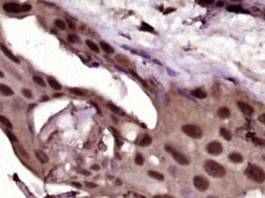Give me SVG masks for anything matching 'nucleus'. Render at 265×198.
I'll list each match as a JSON object with an SVG mask.
<instances>
[{"mask_svg":"<svg viewBox=\"0 0 265 198\" xmlns=\"http://www.w3.org/2000/svg\"><path fill=\"white\" fill-rule=\"evenodd\" d=\"M204 171L208 175L214 178H223L226 176V169L215 160H206L203 165Z\"/></svg>","mask_w":265,"mask_h":198,"instance_id":"f257e3e1","label":"nucleus"},{"mask_svg":"<svg viewBox=\"0 0 265 198\" xmlns=\"http://www.w3.org/2000/svg\"><path fill=\"white\" fill-rule=\"evenodd\" d=\"M245 174L249 180L254 181L256 182H262L265 179L264 171H262V169L258 167L257 165H253V164L249 165L247 168Z\"/></svg>","mask_w":265,"mask_h":198,"instance_id":"f03ea898","label":"nucleus"},{"mask_svg":"<svg viewBox=\"0 0 265 198\" xmlns=\"http://www.w3.org/2000/svg\"><path fill=\"white\" fill-rule=\"evenodd\" d=\"M166 150L170 154L172 155V157L174 158V160L180 165H183V166H187L189 164V160L182 153L178 152L177 150H176L174 147L170 146H166Z\"/></svg>","mask_w":265,"mask_h":198,"instance_id":"7ed1b4c3","label":"nucleus"},{"mask_svg":"<svg viewBox=\"0 0 265 198\" xmlns=\"http://www.w3.org/2000/svg\"><path fill=\"white\" fill-rule=\"evenodd\" d=\"M182 131L189 137L200 139L202 136V131L201 129L195 125V124H186L182 126Z\"/></svg>","mask_w":265,"mask_h":198,"instance_id":"20e7f679","label":"nucleus"},{"mask_svg":"<svg viewBox=\"0 0 265 198\" xmlns=\"http://www.w3.org/2000/svg\"><path fill=\"white\" fill-rule=\"evenodd\" d=\"M206 150L211 155L218 156L223 152V146L218 141H213V142H210L206 146Z\"/></svg>","mask_w":265,"mask_h":198,"instance_id":"39448f33","label":"nucleus"},{"mask_svg":"<svg viewBox=\"0 0 265 198\" xmlns=\"http://www.w3.org/2000/svg\"><path fill=\"white\" fill-rule=\"evenodd\" d=\"M193 184L195 188L200 192H204L209 188V181L203 176H195L193 179Z\"/></svg>","mask_w":265,"mask_h":198,"instance_id":"423d86ee","label":"nucleus"},{"mask_svg":"<svg viewBox=\"0 0 265 198\" xmlns=\"http://www.w3.org/2000/svg\"><path fill=\"white\" fill-rule=\"evenodd\" d=\"M3 9L9 13H19L21 11V6L14 2H9L3 5Z\"/></svg>","mask_w":265,"mask_h":198,"instance_id":"0eeeda50","label":"nucleus"},{"mask_svg":"<svg viewBox=\"0 0 265 198\" xmlns=\"http://www.w3.org/2000/svg\"><path fill=\"white\" fill-rule=\"evenodd\" d=\"M0 49H1V51L3 52V54H4L7 57H9L12 62H14V63H16V64H20L21 61L19 60V58H18L17 56H15L12 54V52L9 51V49H8L4 44L0 43Z\"/></svg>","mask_w":265,"mask_h":198,"instance_id":"6e6552de","label":"nucleus"},{"mask_svg":"<svg viewBox=\"0 0 265 198\" xmlns=\"http://www.w3.org/2000/svg\"><path fill=\"white\" fill-rule=\"evenodd\" d=\"M237 106L240 109V111L246 115H252L253 113H254V109L250 105H248V103H242V102H238L237 103Z\"/></svg>","mask_w":265,"mask_h":198,"instance_id":"1a4fd4ad","label":"nucleus"},{"mask_svg":"<svg viewBox=\"0 0 265 198\" xmlns=\"http://www.w3.org/2000/svg\"><path fill=\"white\" fill-rule=\"evenodd\" d=\"M217 113H218V116L222 119H226L230 116V111L226 107H221L217 111Z\"/></svg>","mask_w":265,"mask_h":198,"instance_id":"9d476101","label":"nucleus"},{"mask_svg":"<svg viewBox=\"0 0 265 198\" xmlns=\"http://www.w3.org/2000/svg\"><path fill=\"white\" fill-rule=\"evenodd\" d=\"M47 82L49 83V86L52 88H54V89H56V90H60L61 89V85L56 80V79H54L53 77H47Z\"/></svg>","mask_w":265,"mask_h":198,"instance_id":"9b49d317","label":"nucleus"},{"mask_svg":"<svg viewBox=\"0 0 265 198\" xmlns=\"http://www.w3.org/2000/svg\"><path fill=\"white\" fill-rule=\"evenodd\" d=\"M0 91L5 96H11L14 94V91L12 90V88H10L9 86L5 84H0Z\"/></svg>","mask_w":265,"mask_h":198,"instance_id":"f8f14e48","label":"nucleus"},{"mask_svg":"<svg viewBox=\"0 0 265 198\" xmlns=\"http://www.w3.org/2000/svg\"><path fill=\"white\" fill-rule=\"evenodd\" d=\"M100 46H101V48L103 49V50L105 53H107V54H113L115 52L114 48L110 44H108L107 42H105V41H100Z\"/></svg>","mask_w":265,"mask_h":198,"instance_id":"ddd939ff","label":"nucleus"},{"mask_svg":"<svg viewBox=\"0 0 265 198\" xmlns=\"http://www.w3.org/2000/svg\"><path fill=\"white\" fill-rule=\"evenodd\" d=\"M228 159L234 163H241L243 161V157L238 153H232L228 156Z\"/></svg>","mask_w":265,"mask_h":198,"instance_id":"4468645a","label":"nucleus"},{"mask_svg":"<svg viewBox=\"0 0 265 198\" xmlns=\"http://www.w3.org/2000/svg\"><path fill=\"white\" fill-rule=\"evenodd\" d=\"M191 95L197 99H201V100H203V99H205L207 97V94L203 90H201L200 88H197V89L191 91Z\"/></svg>","mask_w":265,"mask_h":198,"instance_id":"2eb2a0df","label":"nucleus"},{"mask_svg":"<svg viewBox=\"0 0 265 198\" xmlns=\"http://www.w3.org/2000/svg\"><path fill=\"white\" fill-rule=\"evenodd\" d=\"M220 135L226 140V141H230L232 139V135L230 133V131H228L227 129L221 127L220 128Z\"/></svg>","mask_w":265,"mask_h":198,"instance_id":"dca6fc26","label":"nucleus"},{"mask_svg":"<svg viewBox=\"0 0 265 198\" xmlns=\"http://www.w3.org/2000/svg\"><path fill=\"white\" fill-rule=\"evenodd\" d=\"M148 174H149V176H151V178L156 179V180H158V181H163V180L165 179V176H164L162 173L154 171H148Z\"/></svg>","mask_w":265,"mask_h":198,"instance_id":"f3484780","label":"nucleus"},{"mask_svg":"<svg viewBox=\"0 0 265 198\" xmlns=\"http://www.w3.org/2000/svg\"><path fill=\"white\" fill-rule=\"evenodd\" d=\"M35 155L37 157V159L42 162V163H44V162H47L48 161V157L41 150H36L35 151Z\"/></svg>","mask_w":265,"mask_h":198,"instance_id":"a211bd4d","label":"nucleus"},{"mask_svg":"<svg viewBox=\"0 0 265 198\" xmlns=\"http://www.w3.org/2000/svg\"><path fill=\"white\" fill-rule=\"evenodd\" d=\"M0 123H1L3 125H5V127H7V128H9V129H12V128H13L11 122H10L7 117L3 116V115H1V114H0Z\"/></svg>","mask_w":265,"mask_h":198,"instance_id":"6ab92c4d","label":"nucleus"},{"mask_svg":"<svg viewBox=\"0 0 265 198\" xmlns=\"http://www.w3.org/2000/svg\"><path fill=\"white\" fill-rule=\"evenodd\" d=\"M85 42H86L87 46L91 49V51H93V52H95V53H99V52H100L99 47H98L93 41H90V40H86Z\"/></svg>","mask_w":265,"mask_h":198,"instance_id":"aec40b11","label":"nucleus"},{"mask_svg":"<svg viewBox=\"0 0 265 198\" xmlns=\"http://www.w3.org/2000/svg\"><path fill=\"white\" fill-rule=\"evenodd\" d=\"M151 144V137L148 135H144V137L140 142V146H149Z\"/></svg>","mask_w":265,"mask_h":198,"instance_id":"412c9836","label":"nucleus"},{"mask_svg":"<svg viewBox=\"0 0 265 198\" xmlns=\"http://www.w3.org/2000/svg\"><path fill=\"white\" fill-rule=\"evenodd\" d=\"M107 107L113 112V113H118V114H121V115H123L124 113H123V112L118 108V107H117L116 105H114V104H111V103H108L107 104Z\"/></svg>","mask_w":265,"mask_h":198,"instance_id":"4be33fe9","label":"nucleus"},{"mask_svg":"<svg viewBox=\"0 0 265 198\" xmlns=\"http://www.w3.org/2000/svg\"><path fill=\"white\" fill-rule=\"evenodd\" d=\"M227 10L231 12H246L245 10L242 9L241 7H237V6H230L227 8Z\"/></svg>","mask_w":265,"mask_h":198,"instance_id":"5701e85b","label":"nucleus"},{"mask_svg":"<svg viewBox=\"0 0 265 198\" xmlns=\"http://www.w3.org/2000/svg\"><path fill=\"white\" fill-rule=\"evenodd\" d=\"M55 24H56V26H57L58 28H59L60 30H65V29H66V24H65V22H64L62 20H59V19L56 20H55Z\"/></svg>","mask_w":265,"mask_h":198,"instance_id":"b1692460","label":"nucleus"},{"mask_svg":"<svg viewBox=\"0 0 265 198\" xmlns=\"http://www.w3.org/2000/svg\"><path fill=\"white\" fill-rule=\"evenodd\" d=\"M135 163H136L137 165H139V166L143 165V163H144V159H143V157H142L141 154H137L136 158H135Z\"/></svg>","mask_w":265,"mask_h":198,"instance_id":"393cba45","label":"nucleus"},{"mask_svg":"<svg viewBox=\"0 0 265 198\" xmlns=\"http://www.w3.org/2000/svg\"><path fill=\"white\" fill-rule=\"evenodd\" d=\"M68 41L71 43H76L79 41V37L75 34H69L68 35Z\"/></svg>","mask_w":265,"mask_h":198,"instance_id":"a878e982","label":"nucleus"},{"mask_svg":"<svg viewBox=\"0 0 265 198\" xmlns=\"http://www.w3.org/2000/svg\"><path fill=\"white\" fill-rule=\"evenodd\" d=\"M33 80L39 85V86H41V87H45V83H44V81H43V79L41 77H38V76H34L33 77Z\"/></svg>","mask_w":265,"mask_h":198,"instance_id":"bb28decb","label":"nucleus"},{"mask_svg":"<svg viewBox=\"0 0 265 198\" xmlns=\"http://www.w3.org/2000/svg\"><path fill=\"white\" fill-rule=\"evenodd\" d=\"M21 93H22V95H23L25 98H28V99H32V91H31V90H29V89H26V88H23V89L21 90Z\"/></svg>","mask_w":265,"mask_h":198,"instance_id":"cd10ccee","label":"nucleus"},{"mask_svg":"<svg viewBox=\"0 0 265 198\" xmlns=\"http://www.w3.org/2000/svg\"><path fill=\"white\" fill-rule=\"evenodd\" d=\"M141 31H153V28L152 27H151V26H149L147 23H145V22H142L141 23Z\"/></svg>","mask_w":265,"mask_h":198,"instance_id":"c85d7f7f","label":"nucleus"},{"mask_svg":"<svg viewBox=\"0 0 265 198\" xmlns=\"http://www.w3.org/2000/svg\"><path fill=\"white\" fill-rule=\"evenodd\" d=\"M130 74H131V75H132L133 77H136V78H137L138 80H140V82L142 83V85H144L145 87H147V84L145 83V81H144L143 79H141V78H140V77L138 76V74H137L136 72H134L133 70H130Z\"/></svg>","mask_w":265,"mask_h":198,"instance_id":"c756f323","label":"nucleus"},{"mask_svg":"<svg viewBox=\"0 0 265 198\" xmlns=\"http://www.w3.org/2000/svg\"><path fill=\"white\" fill-rule=\"evenodd\" d=\"M69 91L71 93L75 94V95H78V96H83L84 95V93L81 90L78 89V88H69Z\"/></svg>","mask_w":265,"mask_h":198,"instance_id":"7c9ffc66","label":"nucleus"},{"mask_svg":"<svg viewBox=\"0 0 265 198\" xmlns=\"http://www.w3.org/2000/svg\"><path fill=\"white\" fill-rule=\"evenodd\" d=\"M6 133H7V135H8V136H9V138L12 141V142H18V139H17V137L11 133V132H9V130H6Z\"/></svg>","mask_w":265,"mask_h":198,"instance_id":"2f4dec72","label":"nucleus"},{"mask_svg":"<svg viewBox=\"0 0 265 198\" xmlns=\"http://www.w3.org/2000/svg\"><path fill=\"white\" fill-rule=\"evenodd\" d=\"M31 9H32V6L29 4H25V5L21 6V11H23V12H28Z\"/></svg>","mask_w":265,"mask_h":198,"instance_id":"473e14b6","label":"nucleus"},{"mask_svg":"<svg viewBox=\"0 0 265 198\" xmlns=\"http://www.w3.org/2000/svg\"><path fill=\"white\" fill-rule=\"evenodd\" d=\"M152 198H175L169 194H159V195H155Z\"/></svg>","mask_w":265,"mask_h":198,"instance_id":"72a5a7b5","label":"nucleus"},{"mask_svg":"<svg viewBox=\"0 0 265 198\" xmlns=\"http://www.w3.org/2000/svg\"><path fill=\"white\" fill-rule=\"evenodd\" d=\"M85 185L89 188H96L97 187V184L96 183H93V182H85Z\"/></svg>","mask_w":265,"mask_h":198,"instance_id":"f704fd0d","label":"nucleus"},{"mask_svg":"<svg viewBox=\"0 0 265 198\" xmlns=\"http://www.w3.org/2000/svg\"><path fill=\"white\" fill-rule=\"evenodd\" d=\"M259 121L262 124H265V114H261L259 116Z\"/></svg>","mask_w":265,"mask_h":198,"instance_id":"c9c22d12","label":"nucleus"},{"mask_svg":"<svg viewBox=\"0 0 265 198\" xmlns=\"http://www.w3.org/2000/svg\"><path fill=\"white\" fill-rule=\"evenodd\" d=\"M67 22H68V24H69V27L70 29H72V30H74V29H75V26H74L73 22H71L69 20H67Z\"/></svg>","mask_w":265,"mask_h":198,"instance_id":"e433bc0d","label":"nucleus"},{"mask_svg":"<svg viewBox=\"0 0 265 198\" xmlns=\"http://www.w3.org/2000/svg\"><path fill=\"white\" fill-rule=\"evenodd\" d=\"M91 104H92V105H93V106H94V107H95V108H96V110H97V112H98V113H99V114H101V111H100V109H99V107H98V105H97V104H96V103H92V102H91Z\"/></svg>","mask_w":265,"mask_h":198,"instance_id":"4c0bfd02","label":"nucleus"},{"mask_svg":"<svg viewBox=\"0 0 265 198\" xmlns=\"http://www.w3.org/2000/svg\"><path fill=\"white\" fill-rule=\"evenodd\" d=\"M200 2H204L205 4H209V5H211V4H213V3H214L213 0H202V1H200Z\"/></svg>","mask_w":265,"mask_h":198,"instance_id":"58836bf2","label":"nucleus"},{"mask_svg":"<svg viewBox=\"0 0 265 198\" xmlns=\"http://www.w3.org/2000/svg\"><path fill=\"white\" fill-rule=\"evenodd\" d=\"M99 169H100V167H99L98 165H96V164L91 166V170H93V171H98Z\"/></svg>","mask_w":265,"mask_h":198,"instance_id":"ea45409f","label":"nucleus"},{"mask_svg":"<svg viewBox=\"0 0 265 198\" xmlns=\"http://www.w3.org/2000/svg\"><path fill=\"white\" fill-rule=\"evenodd\" d=\"M253 141L257 144H262V141L260 139H258V138H253Z\"/></svg>","mask_w":265,"mask_h":198,"instance_id":"a19ab883","label":"nucleus"},{"mask_svg":"<svg viewBox=\"0 0 265 198\" xmlns=\"http://www.w3.org/2000/svg\"><path fill=\"white\" fill-rule=\"evenodd\" d=\"M72 185H74V186H76V187H78V188H80V187H81V184H80V183H79V182H72Z\"/></svg>","mask_w":265,"mask_h":198,"instance_id":"79ce46f5","label":"nucleus"},{"mask_svg":"<svg viewBox=\"0 0 265 198\" xmlns=\"http://www.w3.org/2000/svg\"><path fill=\"white\" fill-rule=\"evenodd\" d=\"M47 100H48V97H47V96H43V99L41 100V102H45V101H47Z\"/></svg>","mask_w":265,"mask_h":198,"instance_id":"37998d69","label":"nucleus"},{"mask_svg":"<svg viewBox=\"0 0 265 198\" xmlns=\"http://www.w3.org/2000/svg\"><path fill=\"white\" fill-rule=\"evenodd\" d=\"M62 95H63L62 93H55L53 96H54V97L56 98V97H60V96H62Z\"/></svg>","mask_w":265,"mask_h":198,"instance_id":"c03bdc74","label":"nucleus"},{"mask_svg":"<svg viewBox=\"0 0 265 198\" xmlns=\"http://www.w3.org/2000/svg\"><path fill=\"white\" fill-rule=\"evenodd\" d=\"M81 172H82L83 174H85V175H90V172H89V171H82Z\"/></svg>","mask_w":265,"mask_h":198,"instance_id":"a18cd8bd","label":"nucleus"},{"mask_svg":"<svg viewBox=\"0 0 265 198\" xmlns=\"http://www.w3.org/2000/svg\"><path fill=\"white\" fill-rule=\"evenodd\" d=\"M168 10L167 11H166V13H168V12H170V11H175V9H167Z\"/></svg>","mask_w":265,"mask_h":198,"instance_id":"49530a36","label":"nucleus"},{"mask_svg":"<svg viewBox=\"0 0 265 198\" xmlns=\"http://www.w3.org/2000/svg\"><path fill=\"white\" fill-rule=\"evenodd\" d=\"M0 77H1V78L4 77V74H3V72L1 70H0Z\"/></svg>","mask_w":265,"mask_h":198,"instance_id":"de8ad7c7","label":"nucleus"},{"mask_svg":"<svg viewBox=\"0 0 265 198\" xmlns=\"http://www.w3.org/2000/svg\"><path fill=\"white\" fill-rule=\"evenodd\" d=\"M116 156H117V159H118V160H121V158H120V156H119L118 154H116Z\"/></svg>","mask_w":265,"mask_h":198,"instance_id":"09e8293b","label":"nucleus"},{"mask_svg":"<svg viewBox=\"0 0 265 198\" xmlns=\"http://www.w3.org/2000/svg\"><path fill=\"white\" fill-rule=\"evenodd\" d=\"M210 198H215V197H210Z\"/></svg>","mask_w":265,"mask_h":198,"instance_id":"8fccbe9b","label":"nucleus"}]
</instances>
